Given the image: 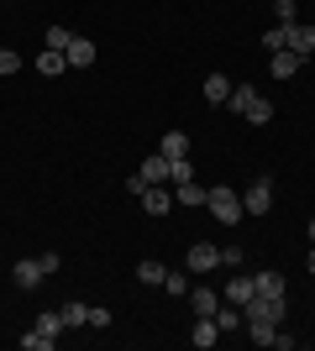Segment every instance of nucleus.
<instances>
[{
  "mask_svg": "<svg viewBox=\"0 0 315 351\" xmlns=\"http://www.w3.org/2000/svg\"><path fill=\"white\" fill-rule=\"evenodd\" d=\"M142 210H148V215H168V210H174V194H168L163 184H148V189H142Z\"/></svg>",
  "mask_w": 315,
  "mask_h": 351,
  "instance_id": "9b49d317",
  "label": "nucleus"
},
{
  "mask_svg": "<svg viewBox=\"0 0 315 351\" xmlns=\"http://www.w3.org/2000/svg\"><path fill=\"white\" fill-rule=\"evenodd\" d=\"M205 194L210 189H200V178H184V184H174V205H200L205 210Z\"/></svg>",
  "mask_w": 315,
  "mask_h": 351,
  "instance_id": "4468645a",
  "label": "nucleus"
},
{
  "mask_svg": "<svg viewBox=\"0 0 315 351\" xmlns=\"http://www.w3.org/2000/svg\"><path fill=\"white\" fill-rule=\"evenodd\" d=\"M205 210L221 220V226H242V194L226 189V184H215V189L205 194Z\"/></svg>",
  "mask_w": 315,
  "mask_h": 351,
  "instance_id": "7ed1b4c3",
  "label": "nucleus"
},
{
  "mask_svg": "<svg viewBox=\"0 0 315 351\" xmlns=\"http://www.w3.org/2000/svg\"><path fill=\"white\" fill-rule=\"evenodd\" d=\"M305 267H310V278H315V252H310V263H305Z\"/></svg>",
  "mask_w": 315,
  "mask_h": 351,
  "instance_id": "7c9ffc66",
  "label": "nucleus"
},
{
  "mask_svg": "<svg viewBox=\"0 0 315 351\" xmlns=\"http://www.w3.org/2000/svg\"><path fill=\"white\" fill-rule=\"evenodd\" d=\"M221 267H231V273H237V267H242V247H221Z\"/></svg>",
  "mask_w": 315,
  "mask_h": 351,
  "instance_id": "cd10ccee",
  "label": "nucleus"
},
{
  "mask_svg": "<svg viewBox=\"0 0 315 351\" xmlns=\"http://www.w3.org/2000/svg\"><path fill=\"white\" fill-rule=\"evenodd\" d=\"M137 173H142V184H168V173H174V162H168L163 152H152V158L142 162Z\"/></svg>",
  "mask_w": 315,
  "mask_h": 351,
  "instance_id": "f8f14e48",
  "label": "nucleus"
},
{
  "mask_svg": "<svg viewBox=\"0 0 315 351\" xmlns=\"http://www.w3.org/2000/svg\"><path fill=\"white\" fill-rule=\"evenodd\" d=\"M205 100L210 105H226V100H231V79H226V73H210V79H205Z\"/></svg>",
  "mask_w": 315,
  "mask_h": 351,
  "instance_id": "6ab92c4d",
  "label": "nucleus"
},
{
  "mask_svg": "<svg viewBox=\"0 0 315 351\" xmlns=\"http://www.w3.org/2000/svg\"><path fill=\"white\" fill-rule=\"evenodd\" d=\"M43 43H47V47H58V53H63V47L74 43V32H69V27H47V32H43Z\"/></svg>",
  "mask_w": 315,
  "mask_h": 351,
  "instance_id": "5701e85b",
  "label": "nucleus"
},
{
  "mask_svg": "<svg viewBox=\"0 0 315 351\" xmlns=\"http://www.w3.org/2000/svg\"><path fill=\"white\" fill-rule=\"evenodd\" d=\"M58 336H63V315H58V309H43L37 325L21 336V351H53V346H58Z\"/></svg>",
  "mask_w": 315,
  "mask_h": 351,
  "instance_id": "f03ea898",
  "label": "nucleus"
},
{
  "mask_svg": "<svg viewBox=\"0 0 315 351\" xmlns=\"http://www.w3.org/2000/svg\"><path fill=\"white\" fill-rule=\"evenodd\" d=\"M189 341H195L200 351H210V346H215V341H221V325L210 320V315H200V320H195V336H189Z\"/></svg>",
  "mask_w": 315,
  "mask_h": 351,
  "instance_id": "dca6fc26",
  "label": "nucleus"
},
{
  "mask_svg": "<svg viewBox=\"0 0 315 351\" xmlns=\"http://www.w3.org/2000/svg\"><path fill=\"white\" fill-rule=\"evenodd\" d=\"M189 304H195V315H215V309H221V289H205V283H200V289H189Z\"/></svg>",
  "mask_w": 315,
  "mask_h": 351,
  "instance_id": "2eb2a0df",
  "label": "nucleus"
},
{
  "mask_svg": "<svg viewBox=\"0 0 315 351\" xmlns=\"http://www.w3.org/2000/svg\"><path fill=\"white\" fill-rule=\"evenodd\" d=\"M163 289H168V293H179V299H189V289H195V283H189V273H168Z\"/></svg>",
  "mask_w": 315,
  "mask_h": 351,
  "instance_id": "393cba45",
  "label": "nucleus"
},
{
  "mask_svg": "<svg viewBox=\"0 0 315 351\" xmlns=\"http://www.w3.org/2000/svg\"><path fill=\"white\" fill-rule=\"evenodd\" d=\"M273 11H279V27H294V21H300V5H294V0H273Z\"/></svg>",
  "mask_w": 315,
  "mask_h": 351,
  "instance_id": "a878e982",
  "label": "nucleus"
},
{
  "mask_svg": "<svg viewBox=\"0 0 315 351\" xmlns=\"http://www.w3.org/2000/svg\"><path fill=\"white\" fill-rule=\"evenodd\" d=\"M58 315H63V330H79V325H90V304H79V299H69Z\"/></svg>",
  "mask_w": 315,
  "mask_h": 351,
  "instance_id": "a211bd4d",
  "label": "nucleus"
},
{
  "mask_svg": "<svg viewBox=\"0 0 315 351\" xmlns=\"http://www.w3.org/2000/svg\"><path fill=\"white\" fill-rule=\"evenodd\" d=\"M137 278H142V283H158V289H163L168 267H163V263H152V257H148V263H137Z\"/></svg>",
  "mask_w": 315,
  "mask_h": 351,
  "instance_id": "4be33fe9",
  "label": "nucleus"
},
{
  "mask_svg": "<svg viewBox=\"0 0 315 351\" xmlns=\"http://www.w3.org/2000/svg\"><path fill=\"white\" fill-rule=\"evenodd\" d=\"M289 315V299H273V293H253V304L242 309V320H268V325H284Z\"/></svg>",
  "mask_w": 315,
  "mask_h": 351,
  "instance_id": "20e7f679",
  "label": "nucleus"
},
{
  "mask_svg": "<svg viewBox=\"0 0 315 351\" xmlns=\"http://www.w3.org/2000/svg\"><path fill=\"white\" fill-rule=\"evenodd\" d=\"M16 69H21V53H16V47H0V79H11Z\"/></svg>",
  "mask_w": 315,
  "mask_h": 351,
  "instance_id": "bb28decb",
  "label": "nucleus"
},
{
  "mask_svg": "<svg viewBox=\"0 0 315 351\" xmlns=\"http://www.w3.org/2000/svg\"><path fill=\"white\" fill-rule=\"evenodd\" d=\"M37 257H43V267H47V278H53V273H58V267H63V257H58V252H37Z\"/></svg>",
  "mask_w": 315,
  "mask_h": 351,
  "instance_id": "c756f323",
  "label": "nucleus"
},
{
  "mask_svg": "<svg viewBox=\"0 0 315 351\" xmlns=\"http://www.w3.org/2000/svg\"><path fill=\"white\" fill-rule=\"evenodd\" d=\"M263 47H268V53H284V47H289V27H273V32H263Z\"/></svg>",
  "mask_w": 315,
  "mask_h": 351,
  "instance_id": "b1692460",
  "label": "nucleus"
},
{
  "mask_svg": "<svg viewBox=\"0 0 315 351\" xmlns=\"http://www.w3.org/2000/svg\"><path fill=\"white\" fill-rule=\"evenodd\" d=\"M158 152H163L168 162H174V158H189V136H184V132H163V142H158Z\"/></svg>",
  "mask_w": 315,
  "mask_h": 351,
  "instance_id": "f3484780",
  "label": "nucleus"
},
{
  "mask_svg": "<svg viewBox=\"0 0 315 351\" xmlns=\"http://www.w3.org/2000/svg\"><path fill=\"white\" fill-rule=\"evenodd\" d=\"M253 293H257V278L237 267V273H231V283L221 289V299H226V304H237V309H247V304H253Z\"/></svg>",
  "mask_w": 315,
  "mask_h": 351,
  "instance_id": "423d86ee",
  "label": "nucleus"
},
{
  "mask_svg": "<svg viewBox=\"0 0 315 351\" xmlns=\"http://www.w3.org/2000/svg\"><path fill=\"white\" fill-rule=\"evenodd\" d=\"M69 69V58H63L58 47H43V53H37V73H63Z\"/></svg>",
  "mask_w": 315,
  "mask_h": 351,
  "instance_id": "412c9836",
  "label": "nucleus"
},
{
  "mask_svg": "<svg viewBox=\"0 0 315 351\" xmlns=\"http://www.w3.org/2000/svg\"><path fill=\"white\" fill-rule=\"evenodd\" d=\"M289 53H300V58H310V53H315V27L294 21V27H289Z\"/></svg>",
  "mask_w": 315,
  "mask_h": 351,
  "instance_id": "ddd939ff",
  "label": "nucleus"
},
{
  "mask_svg": "<svg viewBox=\"0 0 315 351\" xmlns=\"http://www.w3.org/2000/svg\"><path fill=\"white\" fill-rule=\"evenodd\" d=\"M268 210H273V178L257 173L247 184V194H242V215H268Z\"/></svg>",
  "mask_w": 315,
  "mask_h": 351,
  "instance_id": "39448f33",
  "label": "nucleus"
},
{
  "mask_svg": "<svg viewBox=\"0 0 315 351\" xmlns=\"http://www.w3.org/2000/svg\"><path fill=\"white\" fill-rule=\"evenodd\" d=\"M310 241H315V220H310Z\"/></svg>",
  "mask_w": 315,
  "mask_h": 351,
  "instance_id": "2f4dec72",
  "label": "nucleus"
},
{
  "mask_svg": "<svg viewBox=\"0 0 315 351\" xmlns=\"http://www.w3.org/2000/svg\"><path fill=\"white\" fill-rule=\"evenodd\" d=\"M63 58H69V69H90V63L100 58V53H95V43H90V37H74V43L63 47Z\"/></svg>",
  "mask_w": 315,
  "mask_h": 351,
  "instance_id": "9d476101",
  "label": "nucleus"
},
{
  "mask_svg": "<svg viewBox=\"0 0 315 351\" xmlns=\"http://www.w3.org/2000/svg\"><path fill=\"white\" fill-rule=\"evenodd\" d=\"M226 105H231L247 126H268V121H273V100L263 95V89H253V84H231V100H226Z\"/></svg>",
  "mask_w": 315,
  "mask_h": 351,
  "instance_id": "f257e3e1",
  "label": "nucleus"
},
{
  "mask_svg": "<svg viewBox=\"0 0 315 351\" xmlns=\"http://www.w3.org/2000/svg\"><path fill=\"white\" fill-rule=\"evenodd\" d=\"M305 69V58H300V53H289V47H284V53H273V58H268V73H273V79H279V84H284V79H294V73H300Z\"/></svg>",
  "mask_w": 315,
  "mask_h": 351,
  "instance_id": "1a4fd4ad",
  "label": "nucleus"
},
{
  "mask_svg": "<svg viewBox=\"0 0 315 351\" xmlns=\"http://www.w3.org/2000/svg\"><path fill=\"white\" fill-rule=\"evenodd\" d=\"M253 278H257V293H273V299H284V273H273V267H263V273H253Z\"/></svg>",
  "mask_w": 315,
  "mask_h": 351,
  "instance_id": "aec40b11",
  "label": "nucleus"
},
{
  "mask_svg": "<svg viewBox=\"0 0 315 351\" xmlns=\"http://www.w3.org/2000/svg\"><path fill=\"white\" fill-rule=\"evenodd\" d=\"M90 325H95V330H105V325H110V309H100V304H90Z\"/></svg>",
  "mask_w": 315,
  "mask_h": 351,
  "instance_id": "c85d7f7f",
  "label": "nucleus"
},
{
  "mask_svg": "<svg viewBox=\"0 0 315 351\" xmlns=\"http://www.w3.org/2000/svg\"><path fill=\"white\" fill-rule=\"evenodd\" d=\"M184 267H189L195 278H205L210 267H221V247H210V241H195V247H189V257H184Z\"/></svg>",
  "mask_w": 315,
  "mask_h": 351,
  "instance_id": "0eeeda50",
  "label": "nucleus"
},
{
  "mask_svg": "<svg viewBox=\"0 0 315 351\" xmlns=\"http://www.w3.org/2000/svg\"><path fill=\"white\" fill-rule=\"evenodd\" d=\"M11 278H16V289H37V283H43L47 278V267H43V257H21V263H16L11 267Z\"/></svg>",
  "mask_w": 315,
  "mask_h": 351,
  "instance_id": "6e6552de",
  "label": "nucleus"
}]
</instances>
